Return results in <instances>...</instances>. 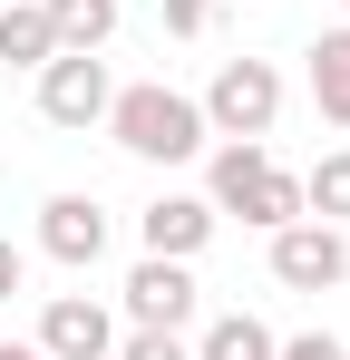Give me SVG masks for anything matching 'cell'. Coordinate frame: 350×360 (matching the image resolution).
<instances>
[{"label":"cell","instance_id":"10","mask_svg":"<svg viewBox=\"0 0 350 360\" xmlns=\"http://www.w3.org/2000/svg\"><path fill=\"white\" fill-rule=\"evenodd\" d=\"M302 68H311V108H321L331 127H350V20L321 30V39L302 49Z\"/></svg>","mask_w":350,"mask_h":360},{"label":"cell","instance_id":"8","mask_svg":"<svg viewBox=\"0 0 350 360\" xmlns=\"http://www.w3.org/2000/svg\"><path fill=\"white\" fill-rule=\"evenodd\" d=\"M214 224H224V214H214L205 195H156V205L136 214V243H146V253H166V263H195V253L214 243Z\"/></svg>","mask_w":350,"mask_h":360},{"label":"cell","instance_id":"14","mask_svg":"<svg viewBox=\"0 0 350 360\" xmlns=\"http://www.w3.org/2000/svg\"><path fill=\"white\" fill-rule=\"evenodd\" d=\"M302 214H311V224H350V146H331V156L302 176Z\"/></svg>","mask_w":350,"mask_h":360},{"label":"cell","instance_id":"5","mask_svg":"<svg viewBox=\"0 0 350 360\" xmlns=\"http://www.w3.org/2000/svg\"><path fill=\"white\" fill-rule=\"evenodd\" d=\"M117 302H127L136 331H185V321H195V273L166 263V253H136L127 283H117Z\"/></svg>","mask_w":350,"mask_h":360},{"label":"cell","instance_id":"16","mask_svg":"<svg viewBox=\"0 0 350 360\" xmlns=\"http://www.w3.org/2000/svg\"><path fill=\"white\" fill-rule=\"evenodd\" d=\"M108 360H195V341H185V331H117Z\"/></svg>","mask_w":350,"mask_h":360},{"label":"cell","instance_id":"4","mask_svg":"<svg viewBox=\"0 0 350 360\" xmlns=\"http://www.w3.org/2000/svg\"><path fill=\"white\" fill-rule=\"evenodd\" d=\"M273 283H283V292H341L350 283V234L341 224H311V214L283 224V234H273Z\"/></svg>","mask_w":350,"mask_h":360},{"label":"cell","instance_id":"17","mask_svg":"<svg viewBox=\"0 0 350 360\" xmlns=\"http://www.w3.org/2000/svg\"><path fill=\"white\" fill-rule=\"evenodd\" d=\"M273 360H350L331 331H292V341H273Z\"/></svg>","mask_w":350,"mask_h":360},{"label":"cell","instance_id":"9","mask_svg":"<svg viewBox=\"0 0 350 360\" xmlns=\"http://www.w3.org/2000/svg\"><path fill=\"white\" fill-rule=\"evenodd\" d=\"M263 166H273V146H263V136H214V166H205V205H214V214H243V195L263 185Z\"/></svg>","mask_w":350,"mask_h":360},{"label":"cell","instance_id":"6","mask_svg":"<svg viewBox=\"0 0 350 360\" xmlns=\"http://www.w3.org/2000/svg\"><path fill=\"white\" fill-rule=\"evenodd\" d=\"M108 205H98V195H49V205H39V253H49V263H68V273H98V263H108Z\"/></svg>","mask_w":350,"mask_h":360},{"label":"cell","instance_id":"3","mask_svg":"<svg viewBox=\"0 0 350 360\" xmlns=\"http://www.w3.org/2000/svg\"><path fill=\"white\" fill-rule=\"evenodd\" d=\"M30 78H39V117H49V127H78V136H88V127H108L117 78H108V59H98V49H58V59L30 68Z\"/></svg>","mask_w":350,"mask_h":360},{"label":"cell","instance_id":"7","mask_svg":"<svg viewBox=\"0 0 350 360\" xmlns=\"http://www.w3.org/2000/svg\"><path fill=\"white\" fill-rule=\"evenodd\" d=\"M39 351H49V360H108L117 351V311L98 292H49V311H39Z\"/></svg>","mask_w":350,"mask_h":360},{"label":"cell","instance_id":"21","mask_svg":"<svg viewBox=\"0 0 350 360\" xmlns=\"http://www.w3.org/2000/svg\"><path fill=\"white\" fill-rule=\"evenodd\" d=\"M0 311H10V302H0Z\"/></svg>","mask_w":350,"mask_h":360},{"label":"cell","instance_id":"15","mask_svg":"<svg viewBox=\"0 0 350 360\" xmlns=\"http://www.w3.org/2000/svg\"><path fill=\"white\" fill-rule=\"evenodd\" d=\"M243 224H263V234L302 224V176H292V166H263V185L243 195Z\"/></svg>","mask_w":350,"mask_h":360},{"label":"cell","instance_id":"19","mask_svg":"<svg viewBox=\"0 0 350 360\" xmlns=\"http://www.w3.org/2000/svg\"><path fill=\"white\" fill-rule=\"evenodd\" d=\"M20 283H30V253H20V243H10V234H0V302H10V292H20Z\"/></svg>","mask_w":350,"mask_h":360},{"label":"cell","instance_id":"20","mask_svg":"<svg viewBox=\"0 0 350 360\" xmlns=\"http://www.w3.org/2000/svg\"><path fill=\"white\" fill-rule=\"evenodd\" d=\"M0 360H49V351H39V341H0Z\"/></svg>","mask_w":350,"mask_h":360},{"label":"cell","instance_id":"1","mask_svg":"<svg viewBox=\"0 0 350 360\" xmlns=\"http://www.w3.org/2000/svg\"><path fill=\"white\" fill-rule=\"evenodd\" d=\"M108 136L136 156V166H185V156H205V146H214L205 108H195L185 88H166V78L117 88V98H108Z\"/></svg>","mask_w":350,"mask_h":360},{"label":"cell","instance_id":"13","mask_svg":"<svg viewBox=\"0 0 350 360\" xmlns=\"http://www.w3.org/2000/svg\"><path fill=\"white\" fill-rule=\"evenodd\" d=\"M58 30V49H108L117 39V0H39Z\"/></svg>","mask_w":350,"mask_h":360},{"label":"cell","instance_id":"11","mask_svg":"<svg viewBox=\"0 0 350 360\" xmlns=\"http://www.w3.org/2000/svg\"><path fill=\"white\" fill-rule=\"evenodd\" d=\"M58 59V30L39 0H0V68H49Z\"/></svg>","mask_w":350,"mask_h":360},{"label":"cell","instance_id":"2","mask_svg":"<svg viewBox=\"0 0 350 360\" xmlns=\"http://www.w3.org/2000/svg\"><path fill=\"white\" fill-rule=\"evenodd\" d=\"M195 108H205L214 136H273V117H283V68L273 59H224Z\"/></svg>","mask_w":350,"mask_h":360},{"label":"cell","instance_id":"12","mask_svg":"<svg viewBox=\"0 0 350 360\" xmlns=\"http://www.w3.org/2000/svg\"><path fill=\"white\" fill-rule=\"evenodd\" d=\"M195 360H273V331H263L253 311H214V321L195 331Z\"/></svg>","mask_w":350,"mask_h":360},{"label":"cell","instance_id":"18","mask_svg":"<svg viewBox=\"0 0 350 360\" xmlns=\"http://www.w3.org/2000/svg\"><path fill=\"white\" fill-rule=\"evenodd\" d=\"M166 30L175 39H205L214 30V0H166Z\"/></svg>","mask_w":350,"mask_h":360}]
</instances>
